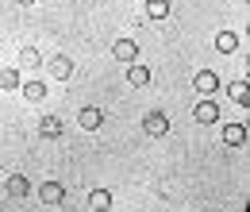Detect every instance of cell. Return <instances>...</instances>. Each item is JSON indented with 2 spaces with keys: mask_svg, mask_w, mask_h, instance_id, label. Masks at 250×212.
Segmentation results:
<instances>
[{
  "mask_svg": "<svg viewBox=\"0 0 250 212\" xmlns=\"http://www.w3.org/2000/svg\"><path fill=\"white\" fill-rule=\"evenodd\" d=\"M39 201H42V205H62L65 201V185L62 182H42L39 185Z\"/></svg>",
  "mask_w": 250,
  "mask_h": 212,
  "instance_id": "1",
  "label": "cell"
},
{
  "mask_svg": "<svg viewBox=\"0 0 250 212\" xmlns=\"http://www.w3.org/2000/svg\"><path fill=\"white\" fill-rule=\"evenodd\" d=\"M143 131H146V135H166V131H169V120H166V112H146V116H143Z\"/></svg>",
  "mask_w": 250,
  "mask_h": 212,
  "instance_id": "2",
  "label": "cell"
},
{
  "mask_svg": "<svg viewBox=\"0 0 250 212\" xmlns=\"http://www.w3.org/2000/svg\"><path fill=\"white\" fill-rule=\"evenodd\" d=\"M192 85H196V93H204V96H212V93L219 89V77L212 73V70H200V73L192 77Z\"/></svg>",
  "mask_w": 250,
  "mask_h": 212,
  "instance_id": "3",
  "label": "cell"
},
{
  "mask_svg": "<svg viewBox=\"0 0 250 212\" xmlns=\"http://www.w3.org/2000/svg\"><path fill=\"white\" fill-rule=\"evenodd\" d=\"M192 120H196V123H216V120H219L216 100H200V104L192 108Z\"/></svg>",
  "mask_w": 250,
  "mask_h": 212,
  "instance_id": "4",
  "label": "cell"
},
{
  "mask_svg": "<svg viewBox=\"0 0 250 212\" xmlns=\"http://www.w3.org/2000/svg\"><path fill=\"white\" fill-rule=\"evenodd\" d=\"M112 54H116L120 62H127V66H135V62H139V47H135L131 39H120V43L112 47Z\"/></svg>",
  "mask_w": 250,
  "mask_h": 212,
  "instance_id": "5",
  "label": "cell"
},
{
  "mask_svg": "<svg viewBox=\"0 0 250 212\" xmlns=\"http://www.w3.org/2000/svg\"><path fill=\"white\" fill-rule=\"evenodd\" d=\"M27 193H31V182H27L23 174H12V178H8V197H16V201H23Z\"/></svg>",
  "mask_w": 250,
  "mask_h": 212,
  "instance_id": "6",
  "label": "cell"
},
{
  "mask_svg": "<svg viewBox=\"0 0 250 212\" xmlns=\"http://www.w3.org/2000/svg\"><path fill=\"white\" fill-rule=\"evenodd\" d=\"M223 143H227V147H243V143H247V127H243V123H227V127H223Z\"/></svg>",
  "mask_w": 250,
  "mask_h": 212,
  "instance_id": "7",
  "label": "cell"
},
{
  "mask_svg": "<svg viewBox=\"0 0 250 212\" xmlns=\"http://www.w3.org/2000/svg\"><path fill=\"white\" fill-rule=\"evenodd\" d=\"M39 135H42V139H58V135H62V120H58V116H42V120H39Z\"/></svg>",
  "mask_w": 250,
  "mask_h": 212,
  "instance_id": "8",
  "label": "cell"
},
{
  "mask_svg": "<svg viewBox=\"0 0 250 212\" xmlns=\"http://www.w3.org/2000/svg\"><path fill=\"white\" fill-rule=\"evenodd\" d=\"M50 73H54L58 81H65V77H73V62L65 58V54H58V58H50Z\"/></svg>",
  "mask_w": 250,
  "mask_h": 212,
  "instance_id": "9",
  "label": "cell"
},
{
  "mask_svg": "<svg viewBox=\"0 0 250 212\" xmlns=\"http://www.w3.org/2000/svg\"><path fill=\"white\" fill-rule=\"evenodd\" d=\"M77 120H81L85 131H96V127L104 123V112H100V108H81V116H77Z\"/></svg>",
  "mask_w": 250,
  "mask_h": 212,
  "instance_id": "10",
  "label": "cell"
},
{
  "mask_svg": "<svg viewBox=\"0 0 250 212\" xmlns=\"http://www.w3.org/2000/svg\"><path fill=\"white\" fill-rule=\"evenodd\" d=\"M216 50H219V54L239 50V35H235V31H219V35H216Z\"/></svg>",
  "mask_w": 250,
  "mask_h": 212,
  "instance_id": "11",
  "label": "cell"
},
{
  "mask_svg": "<svg viewBox=\"0 0 250 212\" xmlns=\"http://www.w3.org/2000/svg\"><path fill=\"white\" fill-rule=\"evenodd\" d=\"M20 93H23L31 104H39V100L46 96V85H42V81H23V85H20Z\"/></svg>",
  "mask_w": 250,
  "mask_h": 212,
  "instance_id": "12",
  "label": "cell"
},
{
  "mask_svg": "<svg viewBox=\"0 0 250 212\" xmlns=\"http://www.w3.org/2000/svg\"><path fill=\"white\" fill-rule=\"evenodd\" d=\"M127 81H131V85H135V89H143V85H146V81H150V70H146V66H139V62H135V66H131V70H127Z\"/></svg>",
  "mask_w": 250,
  "mask_h": 212,
  "instance_id": "13",
  "label": "cell"
},
{
  "mask_svg": "<svg viewBox=\"0 0 250 212\" xmlns=\"http://www.w3.org/2000/svg\"><path fill=\"white\" fill-rule=\"evenodd\" d=\"M89 205H93L96 212H108L112 209V193H108V189H93V193H89Z\"/></svg>",
  "mask_w": 250,
  "mask_h": 212,
  "instance_id": "14",
  "label": "cell"
},
{
  "mask_svg": "<svg viewBox=\"0 0 250 212\" xmlns=\"http://www.w3.org/2000/svg\"><path fill=\"white\" fill-rule=\"evenodd\" d=\"M20 66H23V70H35V66H42V54H39L35 47H23V50H20Z\"/></svg>",
  "mask_w": 250,
  "mask_h": 212,
  "instance_id": "15",
  "label": "cell"
},
{
  "mask_svg": "<svg viewBox=\"0 0 250 212\" xmlns=\"http://www.w3.org/2000/svg\"><path fill=\"white\" fill-rule=\"evenodd\" d=\"M146 16L150 20H166L169 16V0H146Z\"/></svg>",
  "mask_w": 250,
  "mask_h": 212,
  "instance_id": "16",
  "label": "cell"
},
{
  "mask_svg": "<svg viewBox=\"0 0 250 212\" xmlns=\"http://www.w3.org/2000/svg\"><path fill=\"white\" fill-rule=\"evenodd\" d=\"M227 93H231V100H239V104H247V100H250V85H247V81H231Z\"/></svg>",
  "mask_w": 250,
  "mask_h": 212,
  "instance_id": "17",
  "label": "cell"
},
{
  "mask_svg": "<svg viewBox=\"0 0 250 212\" xmlns=\"http://www.w3.org/2000/svg\"><path fill=\"white\" fill-rule=\"evenodd\" d=\"M20 70H0V89H20Z\"/></svg>",
  "mask_w": 250,
  "mask_h": 212,
  "instance_id": "18",
  "label": "cell"
},
{
  "mask_svg": "<svg viewBox=\"0 0 250 212\" xmlns=\"http://www.w3.org/2000/svg\"><path fill=\"white\" fill-rule=\"evenodd\" d=\"M16 4H23V8H27V4H35V0H16Z\"/></svg>",
  "mask_w": 250,
  "mask_h": 212,
  "instance_id": "19",
  "label": "cell"
}]
</instances>
